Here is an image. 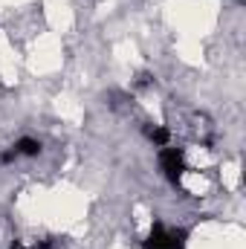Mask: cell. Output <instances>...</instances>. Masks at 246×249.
<instances>
[{
  "instance_id": "1",
  "label": "cell",
  "mask_w": 246,
  "mask_h": 249,
  "mask_svg": "<svg viewBox=\"0 0 246 249\" xmlns=\"http://www.w3.org/2000/svg\"><path fill=\"white\" fill-rule=\"evenodd\" d=\"M185 238H188L185 229H165L162 223H154L145 249H185Z\"/></svg>"
},
{
  "instance_id": "2",
  "label": "cell",
  "mask_w": 246,
  "mask_h": 249,
  "mask_svg": "<svg viewBox=\"0 0 246 249\" xmlns=\"http://www.w3.org/2000/svg\"><path fill=\"white\" fill-rule=\"evenodd\" d=\"M159 165H162L165 177H168L174 186H180V183H183V174H185V154H183V148H162V151H159Z\"/></svg>"
},
{
  "instance_id": "3",
  "label": "cell",
  "mask_w": 246,
  "mask_h": 249,
  "mask_svg": "<svg viewBox=\"0 0 246 249\" xmlns=\"http://www.w3.org/2000/svg\"><path fill=\"white\" fill-rule=\"evenodd\" d=\"M12 151H15L18 157H38V154H41V142L32 139V136H23V139H18V142L12 145Z\"/></svg>"
},
{
  "instance_id": "4",
  "label": "cell",
  "mask_w": 246,
  "mask_h": 249,
  "mask_svg": "<svg viewBox=\"0 0 246 249\" xmlns=\"http://www.w3.org/2000/svg\"><path fill=\"white\" fill-rule=\"evenodd\" d=\"M148 136H151V142H154L157 148H168V142H171L168 127H148Z\"/></svg>"
},
{
  "instance_id": "5",
  "label": "cell",
  "mask_w": 246,
  "mask_h": 249,
  "mask_svg": "<svg viewBox=\"0 0 246 249\" xmlns=\"http://www.w3.org/2000/svg\"><path fill=\"white\" fill-rule=\"evenodd\" d=\"M9 249H29V247H23L20 241H15V244H12V247H9Z\"/></svg>"
}]
</instances>
